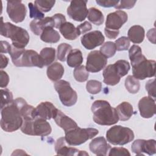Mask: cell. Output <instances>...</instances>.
Listing matches in <instances>:
<instances>
[{"instance_id":"obj_1","label":"cell","mask_w":156,"mask_h":156,"mask_svg":"<svg viewBox=\"0 0 156 156\" xmlns=\"http://www.w3.org/2000/svg\"><path fill=\"white\" fill-rule=\"evenodd\" d=\"M94 121L102 126H111L118 122L119 118L115 108L105 100L95 101L91 107Z\"/></svg>"},{"instance_id":"obj_2","label":"cell","mask_w":156,"mask_h":156,"mask_svg":"<svg viewBox=\"0 0 156 156\" xmlns=\"http://www.w3.org/2000/svg\"><path fill=\"white\" fill-rule=\"evenodd\" d=\"M23 122L19 108L13 101L1 109V127L7 132H13L19 129Z\"/></svg>"},{"instance_id":"obj_3","label":"cell","mask_w":156,"mask_h":156,"mask_svg":"<svg viewBox=\"0 0 156 156\" xmlns=\"http://www.w3.org/2000/svg\"><path fill=\"white\" fill-rule=\"evenodd\" d=\"M1 26V35L9 38L12 41V45L17 48L24 49L29 41V35L27 31L22 27L16 26L10 23H3Z\"/></svg>"},{"instance_id":"obj_4","label":"cell","mask_w":156,"mask_h":156,"mask_svg":"<svg viewBox=\"0 0 156 156\" xmlns=\"http://www.w3.org/2000/svg\"><path fill=\"white\" fill-rule=\"evenodd\" d=\"M133 76L136 79L144 80L152 77L155 74V61L147 60L142 54L130 60Z\"/></svg>"},{"instance_id":"obj_5","label":"cell","mask_w":156,"mask_h":156,"mask_svg":"<svg viewBox=\"0 0 156 156\" xmlns=\"http://www.w3.org/2000/svg\"><path fill=\"white\" fill-rule=\"evenodd\" d=\"M21 130L23 133L26 135L41 136L49 135L52 131L49 123L46 119L40 118L23 120Z\"/></svg>"},{"instance_id":"obj_6","label":"cell","mask_w":156,"mask_h":156,"mask_svg":"<svg viewBox=\"0 0 156 156\" xmlns=\"http://www.w3.org/2000/svg\"><path fill=\"white\" fill-rule=\"evenodd\" d=\"M106 138L108 143L113 145H124L134 138L133 132L129 128L121 126H114L106 133Z\"/></svg>"},{"instance_id":"obj_7","label":"cell","mask_w":156,"mask_h":156,"mask_svg":"<svg viewBox=\"0 0 156 156\" xmlns=\"http://www.w3.org/2000/svg\"><path fill=\"white\" fill-rule=\"evenodd\" d=\"M99 133L98 130L94 128L82 129L77 127L65 132V139L70 146H78L93 138Z\"/></svg>"},{"instance_id":"obj_8","label":"cell","mask_w":156,"mask_h":156,"mask_svg":"<svg viewBox=\"0 0 156 156\" xmlns=\"http://www.w3.org/2000/svg\"><path fill=\"white\" fill-rule=\"evenodd\" d=\"M54 88L58 93L62 104L71 107L74 105L77 100V95L71 87L69 83L64 80H60L54 83Z\"/></svg>"},{"instance_id":"obj_9","label":"cell","mask_w":156,"mask_h":156,"mask_svg":"<svg viewBox=\"0 0 156 156\" xmlns=\"http://www.w3.org/2000/svg\"><path fill=\"white\" fill-rule=\"evenodd\" d=\"M107 63V58L100 51L90 52L87 58L86 69L88 72L98 73L105 68Z\"/></svg>"},{"instance_id":"obj_10","label":"cell","mask_w":156,"mask_h":156,"mask_svg":"<svg viewBox=\"0 0 156 156\" xmlns=\"http://www.w3.org/2000/svg\"><path fill=\"white\" fill-rule=\"evenodd\" d=\"M16 66H37L42 68L44 66L41 58L36 51L34 50H25L16 63Z\"/></svg>"},{"instance_id":"obj_11","label":"cell","mask_w":156,"mask_h":156,"mask_svg":"<svg viewBox=\"0 0 156 156\" xmlns=\"http://www.w3.org/2000/svg\"><path fill=\"white\" fill-rule=\"evenodd\" d=\"M87 2V1L83 0L71 1L67 9V13L69 16L74 21H83L88 15Z\"/></svg>"},{"instance_id":"obj_12","label":"cell","mask_w":156,"mask_h":156,"mask_svg":"<svg viewBox=\"0 0 156 156\" xmlns=\"http://www.w3.org/2000/svg\"><path fill=\"white\" fill-rule=\"evenodd\" d=\"M7 12L10 20L15 23L22 22L26 15V8L21 1H8Z\"/></svg>"},{"instance_id":"obj_13","label":"cell","mask_w":156,"mask_h":156,"mask_svg":"<svg viewBox=\"0 0 156 156\" xmlns=\"http://www.w3.org/2000/svg\"><path fill=\"white\" fill-rule=\"evenodd\" d=\"M156 142L155 140H136L132 144V151L138 155H144V154L149 155L156 152Z\"/></svg>"},{"instance_id":"obj_14","label":"cell","mask_w":156,"mask_h":156,"mask_svg":"<svg viewBox=\"0 0 156 156\" xmlns=\"http://www.w3.org/2000/svg\"><path fill=\"white\" fill-rule=\"evenodd\" d=\"M128 15L122 10H116L109 13L106 19L105 27L109 29L119 30L122 25L127 21Z\"/></svg>"},{"instance_id":"obj_15","label":"cell","mask_w":156,"mask_h":156,"mask_svg":"<svg viewBox=\"0 0 156 156\" xmlns=\"http://www.w3.org/2000/svg\"><path fill=\"white\" fill-rule=\"evenodd\" d=\"M104 40V36L99 30H94L85 34L80 38L82 44L88 50L102 44Z\"/></svg>"},{"instance_id":"obj_16","label":"cell","mask_w":156,"mask_h":156,"mask_svg":"<svg viewBox=\"0 0 156 156\" xmlns=\"http://www.w3.org/2000/svg\"><path fill=\"white\" fill-rule=\"evenodd\" d=\"M58 109L50 102H42L35 108V118L48 120L54 118Z\"/></svg>"},{"instance_id":"obj_17","label":"cell","mask_w":156,"mask_h":156,"mask_svg":"<svg viewBox=\"0 0 156 156\" xmlns=\"http://www.w3.org/2000/svg\"><path fill=\"white\" fill-rule=\"evenodd\" d=\"M65 137H61L57 140L55 144V151L57 155H88L85 151H79L74 147L66 146Z\"/></svg>"},{"instance_id":"obj_18","label":"cell","mask_w":156,"mask_h":156,"mask_svg":"<svg viewBox=\"0 0 156 156\" xmlns=\"http://www.w3.org/2000/svg\"><path fill=\"white\" fill-rule=\"evenodd\" d=\"M140 115L144 118H152L155 114V99L150 96L142 98L138 104Z\"/></svg>"},{"instance_id":"obj_19","label":"cell","mask_w":156,"mask_h":156,"mask_svg":"<svg viewBox=\"0 0 156 156\" xmlns=\"http://www.w3.org/2000/svg\"><path fill=\"white\" fill-rule=\"evenodd\" d=\"M91 152L96 155H106L107 152L111 147L107 143L106 140L103 136H99L93 139L89 144Z\"/></svg>"},{"instance_id":"obj_20","label":"cell","mask_w":156,"mask_h":156,"mask_svg":"<svg viewBox=\"0 0 156 156\" xmlns=\"http://www.w3.org/2000/svg\"><path fill=\"white\" fill-rule=\"evenodd\" d=\"M54 119L55 123L64 130L65 132L73 129L78 126L77 123L73 119L66 116L58 109L54 118Z\"/></svg>"},{"instance_id":"obj_21","label":"cell","mask_w":156,"mask_h":156,"mask_svg":"<svg viewBox=\"0 0 156 156\" xmlns=\"http://www.w3.org/2000/svg\"><path fill=\"white\" fill-rule=\"evenodd\" d=\"M104 82L108 85L114 86L118 84L121 79V76L114 64L108 65L103 71Z\"/></svg>"},{"instance_id":"obj_22","label":"cell","mask_w":156,"mask_h":156,"mask_svg":"<svg viewBox=\"0 0 156 156\" xmlns=\"http://www.w3.org/2000/svg\"><path fill=\"white\" fill-rule=\"evenodd\" d=\"M46 27H54V22L52 17H46L40 20H34L30 23L31 31L36 35H41Z\"/></svg>"},{"instance_id":"obj_23","label":"cell","mask_w":156,"mask_h":156,"mask_svg":"<svg viewBox=\"0 0 156 156\" xmlns=\"http://www.w3.org/2000/svg\"><path fill=\"white\" fill-rule=\"evenodd\" d=\"M48 77L53 82L58 81L64 74V68L58 62H54L48 66L46 71Z\"/></svg>"},{"instance_id":"obj_24","label":"cell","mask_w":156,"mask_h":156,"mask_svg":"<svg viewBox=\"0 0 156 156\" xmlns=\"http://www.w3.org/2000/svg\"><path fill=\"white\" fill-rule=\"evenodd\" d=\"M60 32L65 38L68 40L76 39L80 34L77 29L69 22H65L59 28Z\"/></svg>"},{"instance_id":"obj_25","label":"cell","mask_w":156,"mask_h":156,"mask_svg":"<svg viewBox=\"0 0 156 156\" xmlns=\"http://www.w3.org/2000/svg\"><path fill=\"white\" fill-rule=\"evenodd\" d=\"M127 35L129 41L132 43L135 44L141 43L144 38V29L141 26L134 25L129 29Z\"/></svg>"},{"instance_id":"obj_26","label":"cell","mask_w":156,"mask_h":156,"mask_svg":"<svg viewBox=\"0 0 156 156\" xmlns=\"http://www.w3.org/2000/svg\"><path fill=\"white\" fill-rule=\"evenodd\" d=\"M115 109L119 119L122 121L129 120L133 113L132 105L127 102L121 103Z\"/></svg>"},{"instance_id":"obj_27","label":"cell","mask_w":156,"mask_h":156,"mask_svg":"<svg viewBox=\"0 0 156 156\" xmlns=\"http://www.w3.org/2000/svg\"><path fill=\"white\" fill-rule=\"evenodd\" d=\"M60 36L58 32L53 27H46L40 35V39L46 43H55L60 40Z\"/></svg>"},{"instance_id":"obj_28","label":"cell","mask_w":156,"mask_h":156,"mask_svg":"<svg viewBox=\"0 0 156 156\" xmlns=\"http://www.w3.org/2000/svg\"><path fill=\"white\" fill-rule=\"evenodd\" d=\"M67 64L72 68H76L80 66L83 62L82 52L78 49H74L70 51L66 57Z\"/></svg>"},{"instance_id":"obj_29","label":"cell","mask_w":156,"mask_h":156,"mask_svg":"<svg viewBox=\"0 0 156 156\" xmlns=\"http://www.w3.org/2000/svg\"><path fill=\"white\" fill-rule=\"evenodd\" d=\"M87 18L90 22L97 26L101 25L104 20L103 13L95 7H91L88 9Z\"/></svg>"},{"instance_id":"obj_30","label":"cell","mask_w":156,"mask_h":156,"mask_svg":"<svg viewBox=\"0 0 156 156\" xmlns=\"http://www.w3.org/2000/svg\"><path fill=\"white\" fill-rule=\"evenodd\" d=\"M40 55L44 66H49L55 58V50L53 48H44L41 50Z\"/></svg>"},{"instance_id":"obj_31","label":"cell","mask_w":156,"mask_h":156,"mask_svg":"<svg viewBox=\"0 0 156 156\" xmlns=\"http://www.w3.org/2000/svg\"><path fill=\"white\" fill-rule=\"evenodd\" d=\"M125 87L126 90L132 94H135L138 92L140 88V83L138 79L133 76H128L125 80Z\"/></svg>"},{"instance_id":"obj_32","label":"cell","mask_w":156,"mask_h":156,"mask_svg":"<svg viewBox=\"0 0 156 156\" xmlns=\"http://www.w3.org/2000/svg\"><path fill=\"white\" fill-rule=\"evenodd\" d=\"M100 51L107 58L112 57L116 53V45L112 41H107L101 47Z\"/></svg>"},{"instance_id":"obj_33","label":"cell","mask_w":156,"mask_h":156,"mask_svg":"<svg viewBox=\"0 0 156 156\" xmlns=\"http://www.w3.org/2000/svg\"><path fill=\"white\" fill-rule=\"evenodd\" d=\"M73 74L75 79L79 82H85L89 76L88 71L83 65L76 67L74 70Z\"/></svg>"},{"instance_id":"obj_34","label":"cell","mask_w":156,"mask_h":156,"mask_svg":"<svg viewBox=\"0 0 156 156\" xmlns=\"http://www.w3.org/2000/svg\"><path fill=\"white\" fill-rule=\"evenodd\" d=\"M72 50L71 45L67 43H61L57 47V58L61 62H65L66 59V55Z\"/></svg>"},{"instance_id":"obj_35","label":"cell","mask_w":156,"mask_h":156,"mask_svg":"<svg viewBox=\"0 0 156 156\" xmlns=\"http://www.w3.org/2000/svg\"><path fill=\"white\" fill-rule=\"evenodd\" d=\"M102 83L96 80H90L86 84L87 91L91 94H96L101 91Z\"/></svg>"},{"instance_id":"obj_36","label":"cell","mask_w":156,"mask_h":156,"mask_svg":"<svg viewBox=\"0 0 156 156\" xmlns=\"http://www.w3.org/2000/svg\"><path fill=\"white\" fill-rule=\"evenodd\" d=\"M114 65L121 77L126 76L128 73L130 68L129 63L125 60H119L116 61Z\"/></svg>"},{"instance_id":"obj_37","label":"cell","mask_w":156,"mask_h":156,"mask_svg":"<svg viewBox=\"0 0 156 156\" xmlns=\"http://www.w3.org/2000/svg\"><path fill=\"white\" fill-rule=\"evenodd\" d=\"M55 3V1H34V4L41 12H48L51 10Z\"/></svg>"},{"instance_id":"obj_38","label":"cell","mask_w":156,"mask_h":156,"mask_svg":"<svg viewBox=\"0 0 156 156\" xmlns=\"http://www.w3.org/2000/svg\"><path fill=\"white\" fill-rule=\"evenodd\" d=\"M2 98L1 101V108L2 109L5 105L12 103L13 100V94L11 91H10L8 89H1V90Z\"/></svg>"},{"instance_id":"obj_39","label":"cell","mask_w":156,"mask_h":156,"mask_svg":"<svg viewBox=\"0 0 156 156\" xmlns=\"http://www.w3.org/2000/svg\"><path fill=\"white\" fill-rule=\"evenodd\" d=\"M28 7L29 9V15L31 18H34V20H40L44 18V13L41 12L32 2H29L28 4Z\"/></svg>"},{"instance_id":"obj_40","label":"cell","mask_w":156,"mask_h":156,"mask_svg":"<svg viewBox=\"0 0 156 156\" xmlns=\"http://www.w3.org/2000/svg\"><path fill=\"white\" fill-rule=\"evenodd\" d=\"M115 44L117 51H127L130 46V41L127 37L123 36L117 39Z\"/></svg>"},{"instance_id":"obj_41","label":"cell","mask_w":156,"mask_h":156,"mask_svg":"<svg viewBox=\"0 0 156 156\" xmlns=\"http://www.w3.org/2000/svg\"><path fill=\"white\" fill-rule=\"evenodd\" d=\"M109 156L112 155H130L129 151L124 147H113L109 151Z\"/></svg>"},{"instance_id":"obj_42","label":"cell","mask_w":156,"mask_h":156,"mask_svg":"<svg viewBox=\"0 0 156 156\" xmlns=\"http://www.w3.org/2000/svg\"><path fill=\"white\" fill-rule=\"evenodd\" d=\"M136 3V1H120L118 4L115 7L116 9H130L134 7Z\"/></svg>"},{"instance_id":"obj_43","label":"cell","mask_w":156,"mask_h":156,"mask_svg":"<svg viewBox=\"0 0 156 156\" xmlns=\"http://www.w3.org/2000/svg\"><path fill=\"white\" fill-rule=\"evenodd\" d=\"M146 90L147 91L149 96L152 98L154 99H155V79H151L147 82L146 83Z\"/></svg>"},{"instance_id":"obj_44","label":"cell","mask_w":156,"mask_h":156,"mask_svg":"<svg viewBox=\"0 0 156 156\" xmlns=\"http://www.w3.org/2000/svg\"><path fill=\"white\" fill-rule=\"evenodd\" d=\"M54 22V27L59 29L62 24L66 22L65 16L61 13H56L52 16Z\"/></svg>"},{"instance_id":"obj_45","label":"cell","mask_w":156,"mask_h":156,"mask_svg":"<svg viewBox=\"0 0 156 156\" xmlns=\"http://www.w3.org/2000/svg\"><path fill=\"white\" fill-rule=\"evenodd\" d=\"M96 3L104 7H115L119 2V1L116 0H97Z\"/></svg>"},{"instance_id":"obj_46","label":"cell","mask_w":156,"mask_h":156,"mask_svg":"<svg viewBox=\"0 0 156 156\" xmlns=\"http://www.w3.org/2000/svg\"><path fill=\"white\" fill-rule=\"evenodd\" d=\"M76 28L77 29L80 34H83L85 32L90 31L92 29V26L89 22L85 21L84 23L77 26Z\"/></svg>"},{"instance_id":"obj_47","label":"cell","mask_w":156,"mask_h":156,"mask_svg":"<svg viewBox=\"0 0 156 156\" xmlns=\"http://www.w3.org/2000/svg\"><path fill=\"white\" fill-rule=\"evenodd\" d=\"M1 83L0 86L1 88H5L9 82V77L6 72L3 70H1Z\"/></svg>"},{"instance_id":"obj_48","label":"cell","mask_w":156,"mask_h":156,"mask_svg":"<svg viewBox=\"0 0 156 156\" xmlns=\"http://www.w3.org/2000/svg\"><path fill=\"white\" fill-rule=\"evenodd\" d=\"M104 32L107 38H108L110 39H115L119 35V31L112 30V29H109L105 27Z\"/></svg>"},{"instance_id":"obj_49","label":"cell","mask_w":156,"mask_h":156,"mask_svg":"<svg viewBox=\"0 0 156 156\" xmlns=\"http://www.w3.org/2000/svg\"><path fill=\"white\" fill-rule=\"evenodd\" d=\"M11 45L6 41H1V53H9Z\"/></svg>"},{"instance_id":"obj_50","label":"cell","mask_w":156,"mask_h":156,"mask_svg":"<svg viewBox=\"0 0 156 156\" xmlns=\"http://www.w3.org/2000/svg\"><path fill=\"white\" fill-rule=\"evenodd\" d=\"M155 28L151 29L147 34V37L149 40L152 42L153 44H155Z\"/></svg>"},{"instance_id":"obj_51","label":"cell","mask_w":156,"mask_h":156,"mask_svg":"<svg viewBox=\"0 0 156 156\" xmlns=\"http://www.w3.org/2000/svg\"><path fill=\"white\" fill-rule=\"evenodd\" d=\"M9 62V58L5 55H3L2 54H1V68L3 69L5 68Z\"/></svg>"}]
</instances>
